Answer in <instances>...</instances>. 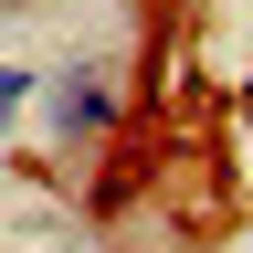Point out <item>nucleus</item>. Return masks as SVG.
<instances>
[{"label": "nucleus", "instance_id": "nucleus-1", "mask_svg": "<svg viewBox=\"0 0 253 253\" xmlns=\"http://www.w3.org/2000/svg\"><path fill=\"white\" fill-rule=\"evenodd\" d=\"M126 126V95H116V74L95 53H63L53 74H42V137H63V148H106Z\"/></svg>", "mask_w": 253, "mask_h": 253}]
</instances>
